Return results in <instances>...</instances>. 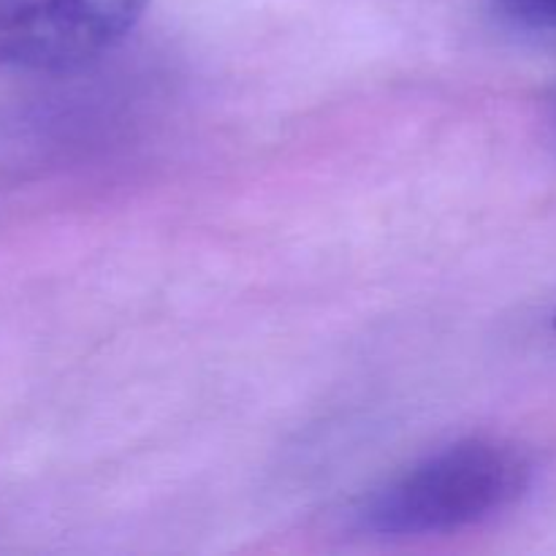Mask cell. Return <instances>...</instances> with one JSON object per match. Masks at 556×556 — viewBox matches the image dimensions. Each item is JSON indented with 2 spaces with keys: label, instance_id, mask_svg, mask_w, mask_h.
Listing matches in <instances>:
<instances>
[{
  "label": "cell",
  "instance_id": "6da1fadb",
  "mask_svg": "<svg viewBox=\"0 0 556 556\" xmlns=\"http://www.w3.org/2000/svg\"><path fill=\"white\" fill-rule=\"evenodd\" d=\"M532 459L521 445L470 438L440 448L386 483L362 508L364 530L380 538H429L494 519L525 497Z\"/></svg>",
  "mask_w": 556,
  "mask_h": 556
},
{
  "label": "cell",
  "instance_id": "7a4b0ae2",
  "mask_svg": "<svg viewBox=\"0 0 556 556\" xmlns=\"http://www.w3.org/2000/svg\"><path fill=\"white\" fill-rule=\"evenodd\" d=\"M150 0H0V71L58 74L106 54Z\"/></svg>",
  "mask_w": 556,
  "mask_h": 556
},
{
  "label": "cell",
  "instance_id": "3957f363",
  "mask_svg": "<svg viewBox=\"0 0 556 556\" xmlns=\"http://www.w3.org/2000/svg\"><path fill=\"white\" fill-rule=\"evenodd\" d=\"M497 20L519 30H556V0H492Z\"/></svg>",
  "mask_w": 556,
  "mask_h": 556
},
{
  "label": "cell",
  "instance_id": "277c9868",
  "mask_svg": "<svg viewBox=\"0 0 556 556\" xmlns=\"http://www.w3.org/2000/svg\"><path fill=\"white\" fill-rule=\"evenodd\" d=\"M554 331H556V313H554Z\"/></svg>",
  "mask_w": 556,
  "mask_h": 556
}]
</instances>
